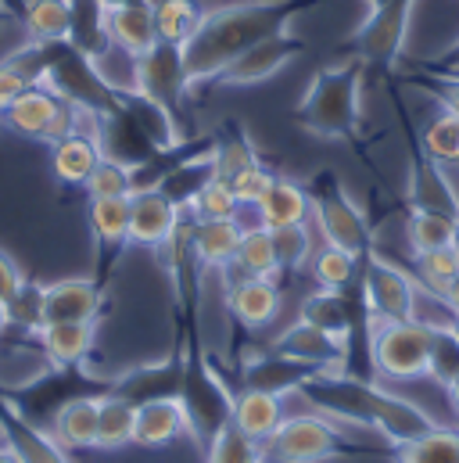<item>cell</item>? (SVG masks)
Returning a JSON list of instances; mask_svg holds the SVG:
<instances>
[{"mask_svg":"<svg viewBox=\"0 0 459 463\" xmlns=\"http://www.w3.org/2000/svg\"><path fill=\"white\" fill-rule=\"evenodd\" d=\"M51 69V58H29V54H11L0 61V112L25 90L33 87L36 80H43Z\"/></svg>","mask_w":459,"mask_h":463,"instance_id":"60d3db41","label":"cell"},{"mask_svg":"<svg viewBox=\"0 0 459 463\" xmlns=\"http://www.w3.org/2000/svg\"><path fill=\"white\" fill-rule=\"evenodd\" d=\"M187 90H191V76H187V58H183L180 43L158 40L151 51H144L136 58V94L158 101L162 109H169L176 116Z\"/></svg>","mask_w":459,"mask_h":463,"instance_id":"9c48e42d","label":"cell"},{"mask_svg":"<svg viewBox=\"0 0 459 463\" xmlns=\"http://www.w3.org/2000/svg\"><path fill=\"white\" fill-rule=\"evenodd\" d=\"M273 248H276V259H280L284 273H295L305 262H313V231H309V223L276 227L273 231Z\"/></svg>","mask_w":459,"mask_h":463,"instance_id":"f6af8a7d","label":"cell"},{"mask_svg":"<svg viewBox=\"0 0 459 463\" xmlns=\"http://www.w3.org/2000/svg\"><path fill=\"white\" fill-rule=\"evenodd\" d=\"M370 359L373 370H380L391 381H417L427 377L431 359V324L424 320H370Z\"/></svg>","mask_w":459,"mask_h":463,"instance_id":"277c9868","label":"cell"},{"mask_svg":"<svg viewBox=\"0 0 459 463\" xmlns=\"http://www.w3.org/2000/svg\"><path fill=\"white\" fill-rule=\"evenodd\" d=\"M191 431L187 410L180 402V395H165V399H147L136 406V428H133V446L144 449H162L169 442H176L180 435Z\"/></svg>","mask_w":459,"mask_h":463,"instance_id":"e0dca14e","label":"cell"},{"mask_svg":"<svg viewBox=\"0 0 459 463\" xmlns=\"http://www.w3.org/2000/svg\"><path fill=\"white\" fill-rule=\"evenodd\" d=\"M105 25H108V40H112L115 47H122V51H129V54H136V58L158 43L151 0H133V4L108 7Z\"/></svg>","mask_w":459,"mask_h":463,"instance_id":"603a6c76","label":"cell"},{"mask_svg":"<svg viewBox=\"0 0 459 463\" xmlns=\"http://www.w3.org/2000/svg\"><path fill=\"white\" fill-rule=\"evenodd\" d=\"M342 446V431L327 413L284 417V424L262 442V457L273 463H320L331 460Z\"/></svg>","mask_w":459,"mask_h":463,"instance_id":"5b68a950","label":"cell"},{"mask_svg":"<svg viewBox=\"0 0 459 463\" xmlns=\"http://www.w3.org/2000/svg\"><path fill=\"white\" fill-rule=\"evenodd\" d=\"M316 4L320 0H240V4L209 11L201 29L183 43L191 87L220 80V72L240 51L287 29L291 18H298L302 11L316 7Z\"/></svg>","mask_w":459,"mask_h":463,"instance_id":"6da1fadb","label":"cell"},{"mask_svg":"<svg viewBox=\"0 0 459 463\" xmlns=\"http://www.w3.org/2000/svg\"><path fill=\"white\" fill-rule=\"evenodd\" d=\"M284 395L266 392V388H240L233 395V413L230 424L237 431H244L255 442H266L280 424H284Z\"/></svg>","mask_w":459,"mask_h":463,"instance_id":"ffe728a7","label":"cell"},{"mask_svg":"<svg viewBox=\"0 0 459 463\" xmlns=\"http://www.w3.org/2000/svg\"><path fill=\"white\" fill-rule=\"evenodd\" d=\"M442 61H445V65H459V40L445 51V58H442Z\"/></svg>","mask_w":459,"mask_h":463,"instance_id":"f5cc1de1","label":"cell"},{"mask_svg":"<svg viewBox=\"0 0 459 463\" xmlns=\"http://www.w3.org/2000/svg\"><path fill=\"white\" fill-rule=\"evenodd\" d=\"M316 373H323V370L305 366L298 359H287L280 352H269V355H258V359L248 363L244 388H266V392H276V395H291V392H298Z\"/></svg>","mask_w":459,"mask_h":463,"instance_id":"484cf974","label":"cell"},{"mask_svg":"<svg viewBox=\"0 0 459 463\" xmlns=\"http://www.w3.org/2000/svg\"><path fill=\"white\" fill-rule=\"evenodd\" d=\"M409 202L413 209H427V213H445L459 216V194L453 191L442 162H435L431 155L413 162V176H409Z\"/></svg>","mask_w":459,"mask_h":463,"instance_id":"d4e9b609","label":"cell"},{"mask_svg":"<svg viewBox=\"0 0 459 463\" xmlns=\"http://www.w3.org/2000/svg\"><path fill=\"white\" fill-rule=\"evenodd\" d=\"M22 288H25V277H22L18 262H14L7 251H0V302L7 306Z\"/></svg>","mask_w":459,"mask_h":463,"instance_id":"c3c4849f","label":"cell"},{"mask_svg":"<svg viewBox=\"0 0 459 463\" xmlns=\"http://www.w3.org/2000/svg\"><path fill=\"white\" fill-rule=\"evenodd\" d=\"M240 220H194L191 227V248L198 266L205 269H227L240 244Z\"/></svg>","mask_w":459,"mask_h":463,"instance_id":"4316f807","label":"cell"},{"mask_svg":"<svg viewBox=\"0 0 459 463\" xmlns=\"http://www.w3.org/2000/svg\"><path fill=\"white\" fill-rule=\"evenodd\" d=\"M180 220V205H173L158 187H140L129 194V244L162 248Z\"/></svg>","mask_w":459,"mask_h":463,"instance_id":"4fadbf2b","label":"cell"},{"mask_svg":"<svg viewBox=\"0 0 459 463\" xmlns=\"http://www.w3.org/2000/svg\"><path fill=\"white\" fill-rule=\"evenodd\" d=\"M61 101H65V98H61L54 87L33 83V87H25V90L0 112V118H4L7 129L22 133V137L47 140V129H51V122H54V116H58Z\"/></svg>","mask_w":459,"mask_h":463,"instance_id":"ac0fdd59","label":"cell"},{"mask_svg":"<svg viewBox=\"0 0 459 463\" xmlns=\"http://www.w3.org/2000/svg\"><path fill=\"white\" fill-rule=\"evenodd\" d=\"M456 273H459V251L453 244L413 255V280H417L427 295H435V298L445 295V288L456 280Z\"/></svg>","mask_w":459,"mask_h":463,"instance_id":"e575fe53","label":"cell"},{"mask_svg":"<svg viewBox=\"0 0 459 463\" xmlns=\"http://www.w3.org/2000/svg\"><path fill=\"white\" fill-rule=\"evenodd\" d=\"M313 216L320 223V233L327 244H338L351 255H366L370 251V227L362 220V213L351 205V198L334 184V176H323L320 184H313Z\"/></svg>","mask_w":459,"mask_h":463,"instance_id":"30bf717a","label":"cell"},{"mask_svg":"<svg viewBox=\"0 0 459 463\" xmlns=\"http://www.w3.org/2000/svg\"><path fill=\"white\" fill-rule=\"evenodd\" d=\"M453 327H456V331H459V317H456V320H453Z\"/></svg>","mask_w":459,"mask_h":463,"instance_id":"6f0895ef","label":"cell"},{"mask_svg":"<svg viewBox=\"0 0 459 463\" xmlns=\"http://www.w3.org/2000/svg\"><path fill=\"white\" fill-rule=\"evenodd\" d=\"M251 162H258V155H255L248 133H244L237 122L223 126V133L212 137V165H216V176L230 180V176H237L240 169H248Z\"/></svg>","mask_w":459,"mask_h":463,"instance_id":"d590c367","label":"cell"},{"mask_svg":"<svg viewBox=\"0 0 459 463\" xmlns=\"http://www.w3.org/2000/svg\"><path fill=\"white\" fill-rule=\"evenodd\" d=\"M187 209H191V216H194V220H237L240 202H237V194H233L230 180L212 176V180L194 194V202H191Z\"/></svg>","mask_w":459,"mask_h":463,"instance_id":"7bdbcfd3","label":"cell"},{"mask_svg":"<svg viewBox=\"0 0 459 463\" xmlns=\"http://www.w3.org/2000/svg\"><path fill=\"white\" fill-rule=\"evenodd\" d=\"M424 90H431L438 101H442V109H449V112H456L459 116V76H442V80H424L420 83Z\"/></svg>","mask_w":459,"mask_h":463,"instance_id":"681fc988","label":"cell"},{"mask_svg":"<svg viewBox=\"0 0 459 463\" xmlns=\"http://www.w3.org/2000/svg\"><path fill=\"white\" fill-rule=\"evenodd\" d=\"M302 51H305V43H302L298 36H291L287 29H280V33H273V36L251 43L248 51H240L227 69L220 72L216 83H223V87H251V83H266V80L276 76L284 65H291Z\"/></svg>","mask_w":459,"mask_h":463,"instance_id":"8fae6325","label":"cell"},{"mask_svg":"<svg viewBox=\"0 0 459 463\" xmlns=\"http://www.w3.org/2000/svg\"><path fill=\"white\" fill-rule=\"evenodd\" d=\"M398 463H459V431L435 424L424 435L398 442Z\"/></svg>","mask_w":459,"mask_h":463,"instance_id":"836d02e7","label":"cell"},{"mask_svg":"<svg viewBox=\"0 0 459 463\" xmlns=\"http://www.w3.org/2000/svg\"><path fill=\"white\" fill-rule=\"evenodd\" d=\"M105 7H118V4H133V0H101Z\"/></svg>","mask_w":459,"mask_h":463,"instance_id":"11a10c76","label":"cell"},{"mask_svg":"<svg viewBox=\"0 0 459 463\" xmlns=\"http://www.w3.org/2000/svg\"><path fill=\"white\" fill-rule=\"evenodd\" d=\"M180 402L191 420V435L212 442L230 424L233 413V395L227 384L216 377V370L205 359H194L183 366V384H180Z\"/></svg>","mask_w":459,"mask_h":463,"instance_id":"8992f818","label":"cell"},{"mask_svg":"<svg viewBox=\"0 0 459 463\" xmlns=\"http://www.w3.org/2000/svg\"><path fill=\"white\" fill-rule=\"evenodd\" d=\"M180 384H183V366L180 363H162V366H144V370H133L126 373L112 392L126 395L129 402H147V399H165V395H180Z\"/></svg>","mask_w":459,"mask_h":463,"instance_id":"f546056e","label":"cell"},{"mask_svg":"<svg viewBox=\"0 0 459 463\" xmlns=\"http://www.w3.org/2000/svg\"><path fill=\"white\" fill-rule=\"evenodd\" d=\"M424 151L442 162V165H459V116L442 109V116L424 126Z\"/></svg>","mask_w":459,"mask_h":463,"instance_id":"ee69618b","label":"cell"},{"mask_svg":"<svg viewBox=\"0 0 459 463\" xmlns=\"http://www.w3.org/2000/svg\"><path fill=\"white\" fill-rule=\"evenodd\" d=\"M445 392H449V402H453V410H456V417H459V377L445 388Z\"/></svg>","mask_w":459,"mask_h":463,"instance_id":"816d5d0a","label":"cell"},{"mask_svg":"<svg viewBox=\"0 0 459 463\" xmlns=\"http://www.w3.org/2000/svg\"><path fill=\"white\" fill-rule=\"evenodd\" d=\"M98 338V320H76V324H43L36 331V342L43 348V355L51 359L54 370H72L80 366Z\"/></svg>","mask_w":459,"mask_h":463,"instance_id":"44dd1931","label":"cell"},{"mask_svg":"<svg viewBox=\"0 0 459 463\" xmlns=\"http://www.w3.org/2000/svg\"><path fill=\"white\" fill-rule=\"evenodd\" d=\"M227 309L248 331H262L280 313V288L269 277H237L227 284Z\"/></svg>","mask_w":459,"mask_h":463,"instance_id":"5bb4252c","label":"cell"},{"mask_svg":"<svg viewBox=\"0 0 459 463\" xmlns=\"http://www.w3.org/2000/svg\"><path fill=\"white\" fill-rule=\"evenodd\" d=\"M417 0H370L362 25L355 29V54L362 61H395L406 47Z\"/></svg>","mask_w":459,"mask_h":463,"instance_id":"ba28073f","label":"cell"},{"mask_svg":"<svg viewBox=\"0 0 459 463\" xmlns=\"http://www.w3.org/2000/svg\"><path fill=\"white\" fill-rule=\"evenodd\" d=\"M276 176L262 165V162H251L248 169H240L237 176H230V187H233V194H237V202H240V209H255L258 202H262V194L269 191V184H273Z\"/></svg>","mask_w":459,"mask_h":463,"instance_id":"7dc6e473","label":"cell"},{"mask_svg":"<svg viewBox=\"0 0 459 463\" xmlns=\"http://www.w3.org/2000/svg\"><path fill=\"white\" fill-rule=\"evenodd\" d=\"M105 158V151H101V140H98V133H69V137H61L58 144H54V151H51V169H54V176L61 180V184H69V187H83L87 180H90V173L98 169V162Z\"/></svg>","mask_w":459,"mask_h":463,"instance_id":"cb8c5ba5","label":"cell"},{"mask_svg":"<svg viewBox=\"0 0 459 463\" xmlns=\"http://www.w3.org/2000/svg\"><path fill=\"white\" fill-rule=\"evenodd\" d=\"M98 313H101V288L87 277H65L43 288V324L98 320Z\"/></svg>","mask_w":459,"mask_h":463,"instance_id":"9a60e30c","label":"cell"},{"mask_svg":"<svg viewBox=\"0 0 459 463\" xmlns=\"http://www.w3.org/2000/svg\"><path fill=\"white\" fill-rule=\"evenodd\" d=\"M313 280L327 291H348V284L359 273V255L344 251L338 244H323L320 251H313Z\"/></svg>","mask_w":459,"mask_h":463,"instance_id":"74e56055","label":"cell"},{"mask_svg":"<svg viewBox=\"0 0 459 463\" xmlns=\"http://www.w3.org/2000/svg\"><path fill=\"white\" fill-rule=\"evenodd\" d=\"M262 442L248 439L244 431H237L227 424L212 442H209V463H262Z\"/></svg>","mask_w":459,"mask_h":463,"instance_id":"bcb514c9","label":"cell"},{"mask_svg":"<svg viewBox=\"0 0 459 463\" xmlns=\"http://www.w3.org/2000/svg\"><path fill=\"white\" fill-rule=\"evenodd\" d=\"M359 87H362V58L323 69L309 83V90L295 112L298 126L316 137H327V140L351 137L359 129Z\"/></svg>","mask_w":459,"mask_h":463,"instance_id":"3957f363","label":"cell"},{"mask_svg":"<svg viewBox=\"0 0 459 463\" xmlns=\"http://www.w3.org/2000/svg\"><path fill=\"white\" fill-rule=\"evenodd\" d=\"M442 306H445V313L456 320V317H459V273H456V280L445 288V295H442Z\"/></svg>","mask_w":459,"mask_h":463,"instance_id":"f907efd6","label":"cell"},{"mask_svg":"<svg viewBox=\"0 0 459 463\" xmlns=\"http://www.w3.org/2000/svg\"><path fill=\"white\" fill-rule=\"evenodd\" d=\"M453 233H456V216H445V213L413 209V216H409V223H406V237H409L413 255L453 244Z\"/></svg>","mask_w":459,"mask_h":463,"instance_id":"ab89813d","label":"cell"},{"mask_svg":"<svg viewBox=\"0 0 459 463\" xmlns=\"http://www.w3.org/2000/svg\"><path fill=\"white\" fill-rule=\"evenodd\" d=\"M83 187L90 198H129L136 191V176H133V165L105 155Z\"/></svg>","mask_w":459,"mask_h":463,"instance_id":"b9f144b4","label":"cell"},{"mask_svg":"<svg viewBox=\"0 0 459 463\" xmlns=\"http://www.w3.org/2000/svg\"><path fill=\"white\" fill-rule=\"evenodd\" d=\"M258 223L276 231V227H291V223H309L313 220V191H305L298 180L276 176L269 184V191L262 194V202L255 205Z\"/></svg>","mask_w":459,"mask_h":463,"instance_id":"7402d4cb","label":"cell"},{"mask_svg":"<svg viewBox=\"0 0 459 463\" xmlns=\"http://www.w3.org/2000/svg\"><path fill=\"white\" fill-rule=\"evenodd\" d=\"M0 413H4V428H7V449L18 463H69L65 449L47 431H40L14 402L0 399Z\"/></svg>","mask_w":459,"mask_h":463,"instance_id":"d6986e66","label":"cell"},{"mask_svg":"<svg viewBox=\"0 0 459 463\" xmlns=\"http://www.w3.org/2000/svg\"><path fill=\"white\" fill-rule=\"evenodd\" d=\"M98 413H101V395H69L51 413L47 435L61 449H98Z\"/></svg>","mask_w":459,"mask_h":463,"instance_id":"2e32d148","label":"cell"},{"mask_svg":"<svg viewBox=\"0 0 459 463\" xmlns=\"http://www.w3.org/2000/svg\"><path fill=\"white\" fill-rule=\"evenodd\" d=\"M7 327H11V320H7V306L0 302V338L7 335Z\"/></svg>","mask_w":459,"mask_h":463,"instance_id":"db71d44e","label":"cell"},{"mask_svg":"<svg viewBox=\"0 0 459 463\" xmlns=\"http://www.w3.org/2000/svg\"><path fill=\"white\" fill-rule=\"evenodd\" d=\"M362 302L370 320H413L417 317V280L380 255H362Z\"/></svg>","mask_w":459,"mask_h":463,"instance_id":"52a82bcc","label":"cell"},{"mask_svg":"<svg viewBox=\"0 0 459 463\" xmlns=\"http://www.w3.org/2000/svg\"><path fill=\"white\" fill-rule=\"evenodd\" d=\"M136 428V402L126 395L108 392L101 395V413H98V449H122L133 442Z\"/></svg>","mask_w":459,"mask_h":463,"instance_id":"d6a6232c","label":"cell"},{"mask_svg":"<svg viewBox=\"0 0 459 463\" xmlns=\"http://www.w3.org/2000/svg\"><path fill=\"white\" fill-rule=\"evenodd\" d=\"M453 248L459 251V216H456V233H453Z\"/></svg>","mask_w":459,"mask_h":463,"instance_id":"9f6ffc18","label":"cell"},{"mask_svg":"<svg viewBox=\"0 0 459 463\" xmlns=\"http://www.w3.org/2000/svg\"><path fill=\"white\" fill-rule=\"evenodd\" d=\"M302 320H309V324L338 335L344 342L355 331V309H351V302L344 298V291H327V288H320L316 295H309L302 302Z\"/></svg>","mask_w":459,"mask_h":463,"instance_id":"1f68e13d","label":"cell"},{"mask_svg":"<svg viewBox=\"0 0 459 463\" xmlns=\"http://www.w3.org/2000/svg\"><path fill=\"white\" fill-rule=\"evenodd\" d=\"M230 266L237 269V277H269V280H276V273H284V269H280V259H276V248H273V231L262 227V223L244 227L237 255H233Z\"/></svg>","mask_w":459,"mask_h":463,"instance_id":"f1b7e54d","label":"cell"},{"mask_svg":"<svg viewBox=\"0 0 459 463\" xmlns=\"http://www.w3.org/2000/svg\"><path fill=\"white\" fill-rule=\"evenodd\" d=\"M298 395H305L316 410H323L331 417H342L348 424L388 435L391 442H409V439L424 435L427 428H435L431 417L424 410H417L409 399L388 395L377 384L348 377L342 370H323V373L309 377L298 388Z\"/></svg>","mask_w":459,"mask_h":463,"instance_id":"7a4b0ae2","label":"cell"},{"mask_svg":"<svg viewBox=\"0 0 459 463\" xmlns=\"http://www.w3.org/2000/svg\"><path fill=\"white\" fill-rule=\"evenodd\" d=\"M151 7H155L158 40L162 43H180V47L201 29V22L209 14L198 0H151Z\"/></svg>","mask_w":459,"mask_h":463,"instance_id":"4dcf8cb0","label":"cell"},{"mask_svg":"<svg viewBox=\"0 0 459 463\" xmlns=\"http://www.w3.org/2000/svg\"><path fill=\"white\" fill-rule=\"evenodd\" d=\"M273 352H280L287 359H298L305 366H316V370H342L344 355H348V342L298 317V324L287 327L273 342Z\"/></svg>","mask_w":459,"mask_h":463,"instance_id":"7c38bea8","label":"cell"},{"mask_svg":"<svg viewBox=\"0 0 459 463\" xmlns=\"http://www.w3.org/2000/svg\"><path fill=\"white\" fill-rule=\"evenodd\" d=\"M90 231L105 248L129 241V198H90Z\"/></svg>","mask_w":459,"mask_h":463,"instance_id":"8d00e7d4","label":"cell"},{"mask_svg":"<svg viewBox=\"0 0 459 463\" xmlns=\"http://www.w3.org/2000/svg\"><path fill=\"white\" fill-rule=\"evenodd\" d=\"M427 377H435L442 388H449L459 377V331L453 320L431 324V359H427Z\"/></svg>","mask_w":459,"mask_h":463,"instance_id":"f35d334b","label":"cell"},{"mask_svg":"<svg viewBox=\"0 0 459 463\" xmlns=\"http://www.w3.org/2000/svg\"><path fill=\"white\" fill-rule=\"evenodd\" d=\"M25 40L33 47H58L72 36V0H25Z\"/></svg>","mask_w":459,"mask_h":463,"instance_id":"83f0119b","label":"cell"}]
</instances>
